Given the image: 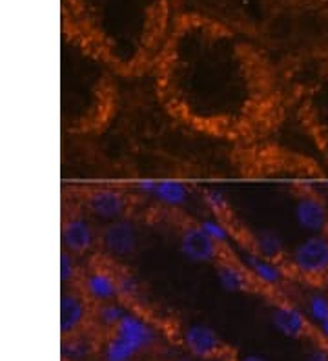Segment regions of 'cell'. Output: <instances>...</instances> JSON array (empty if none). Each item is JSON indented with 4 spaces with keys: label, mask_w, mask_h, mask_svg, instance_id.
I'll return each mask as SVG.
<instances>
[{
    "label": "cell",
    "mask_w": 328,
    "mask_h": 361,
    "mask_svg": "<svg viewBox=\"0 0 328 361\" xmlns=\"http://www.w3.org/2000/svg\"><path fill=\"white\" fill-rule=\"evenodd\" d=\"M150 73L164 110L212 139L254 141L276 117V71L262 40L217 17L177 13Z\"/></svg>",
    "instance_id": "6da1fadb"
},
{
    "label": "cell",
    "mask_w": 328,
    "mask_h": 361,
    "mask_svg": "<svg viewBox=\"0 0 328 361\" xmlns=\"http://www.w3.org/2000/svg\"><path fill=\"white\" fill-rule=\"evenodd\" d=\"M303 75L310 80L301 92V117L328 157V53L306 62Z\"/></svg>",
    "instance_id": "5b68a950"
},
{
    "label": "cell",
    "mask_w": 328,
    "mask_h": 361,
    "mask_svg": "<svg viewBox=\"0 0 328 361\" xmlns=\"http://www.w3.org/2000/svg\"><path fill=\"white\" fill-rule=\"evenodd\" d=\"M140 354L115 332L97 336V361H135Z\"/></svg>",
    "instance_id": "44dd1931"
},
{
    "label": "cell",
    "mask_w": 328,
    "mask_h": 361,
    "mask_svg": "<svg viewBox=\"0 0 328 361\" xmlns=\"http://www.w3.org/2000/svg\"><path fill=\"white\" fill-rule=\"evenodd\" d=\"M233 361H268L267 357L257 356V354H246V356H236Z\"/></svg>",
    "instance_id": "f546056e"
},
{
    "label": "cell",
    "mask_w": 328,
    "mask_h": 361,
    "mask_svg": "<svg viewBox=\"0 0 328 361\" xmlns=\"http://www.w3.org/2000/svg\"><path fill=\"white\" fill-rule=\"evenodd\" d=\"M237 259L243 263L248 274L254 278V281L257 283L259 290L262 292H277L279 288H283L288 279H292L288 269L283 261L268 259V257L259 256L257 252H254L248 247H241L239 254H236Z\"/></svg>",
    "instance_id": "8fae6325"
},
{
    "label": "cell",
    "mask_w": 328,
    "mask_h": 361,
    "mask_svg": "<svg viewBox=\"0 0 328 361\" xmlns=\"http://www.w3.org/2000/svg\"><path fill=\"white\" fill-rule=\"evenodd\" d=\"M135 361H139V360H135Z\"/></svg>",
    "instance_id": "d6a6232c"
},
{
    "label": "cell",
    "mask_w": 328,
    "mask_h": 361,
    "mask_svg": "<svg viewBox=\"0 0 328 361\" xmlns=\"http://www.w3.org/2000/svg\"><path fill=\"white\" fill-rule=\"evenodd\" d=\"M61 356L62 361H90L92 357H97V336L92 338L86 331L62 338Z\"/></svg>",
    "instance_id": "603a6c76"
},
{
    "label": "cell",
    "mask_w": 328,
    "mask_h": 361,
    "mask_svg": "<svg viewBox=\"0 0 328 361\" xmlns=\"http://www.w3.org/2000/svg\"><path fill=\"white\" fill-rule=\"evenodd\" d=\"M283 263L292 279L317 286L328 281V232L308 233L286 250Z\"/></svg>",
    "instance_id": "52a82bcc"
},
{
    "label": "cell",
    "mask_w": 328,
    "mask_h": 361,
    "mask_svg": "<svg viewBox=\"0 0 328 361\" xmlns=\"http://www.w3.org/2000/svg\"><path fill=\"white\" fill-rule=\"evenodd\" d=\"M315 334H317V339H321L323 343L328 345V319L315 326Z\"/></svg>",
    "instance_id": "83f0119b"
},
{
    "label": "cell",
    "mask_w": 328,
    "mask_h": 361,
    "mask_svg": "<svg viewBox=\"0 0 328 361\" xmlns=\"http://www.w3.org/2000/svg\"><path fill=\"white\" fill-rule=\"evenodd\" d=\"M130 310V303L123 300L108 301V303L93 305L92 310V323H90V329L97 332V336H104L108 332H111L115 326L119 325V322L126 316V312Z\"/></svg>",
    "instance_id": "ffe728a7"
},
{
    "label": "cell",
    "mask_w": 328,
    "mask_h": 361,
    "mask_svg": "<svg viewBox=\"0 0 328 361\" xmlns=\"http://www.w3.org/2000/svg\"><path fill=\"white\" fill-rule=\"evenodd\" d=\"M170 361H199V360H195L193 356H177V357H174V360H170Z\"/></svg>",
    "instance_id": "4dcf8cb0"
},
{
    "label": "cell",
    "mask_w": 328,
    "mask_h": 361,
    "mask_svg": "<svg viewBox=\"0 0 328 361\" xmlns=\"http://www.w3.org/2000/svg\"><path fill=\"white\" fill-rule=\"evenodd\" d=\"M99 230L101 226L73 204L71 210H66L62 216L61 250L70 252L83 261L90 259L97 254Z\"/></svg>",
    "instance_id": "30bf717a"
},
{
    "label": "cell",
    "mask_w": 328,
    "mask_h": 361,
    "mask_svg": "<svg viewBox=\"0 0 328 361\" xmlns=\"http://www.w3.org/2000/svg\"><path fill=\"white\" fill-rule=\"evenodd\" d=\"M233 360H236V356H233V350H228V353L217 354V356H212V357H206V360H202V361H233Z\"/></svg>",
    "instance_id": "f1b7e54d"
},
{
    "label": "cell",
    "mask_w": 328,
    "mask_h": 361,
    "mask_svg": "<svg viewBox=\"0 0 328 361\" xmlns=\"http://www.w3.org/2000/svg\"><path fill=\"white\" fill-rule=\"evenodd\" d=\"M139 247L140 232L133 217L114 221V223L102 225L99 230L97 256L104 257L109 263L124 267V263L139 252Z\"/></svg>",
    "instance_id": "9c48e42d"
},
{
    "label": "cell",
    "mask_w": 328,
    "mask_h": 361,
    "mask_svg": "<svg viewBox=\"0 0 328 361\" xmlns=\"http://www.w3.org/2000/svg\"><path fill=\"white\" fill-rule=\"evenodd\" d=\"M305 361H328V345L323 341H315L305 353Z\"/></svg>",
    "instance_id": "484cf974"
},
{
    "label": "cell",
    "mask_w": 328,
    "mask_h": 361,
    "mask_svg": "<svg viewBox=\"0 0 328 361\" xmlns=\"http://www.w3.org/2000/svg\"><path fill=\"white\" fill-rule=\"evenodd\" d=\"M84 261L79 259L77 256L70 254V252L61 250V286L62 288H70V286H77L83 272Z\"/></svg>",
    "instance_id": "d4e9b609"
},
{
    "label": "cell",
    "mask_w": 328,
    "mask_h": 361,
    "mask_svg": "<svg viewBox=\"0 0 328 361\" xmlns=\"http://www.w3.org/2000/svg\"><path fill=\"white\" fill-rule=\"evenodd\" d=\"M179 248L186 259L202 264H215L221 257L226 256L228 252H232L212 239L197 221H186L181 226Z\"/></svg>",
    "instance_id": "7c38bea8"
},
{
    "label": "cell",
    "mask_w": 328,
    "mask_h": 361,
    "mask_svg": "<svg viewBox=\"0 0 328 361\" xmlns=\"http://www.w3.org/2000/svg\"><path fill=\"white\" fill-rule=\"evenodd\" d=\"M245 247L252 248L254 252H257L259 256L268 257V259L283 261L286 256V247H284V241L279 233L274 232V230H259L254 235H250L246 239Z\"/></svg>",
    "instance_id": "7402d4cb"
},
{
    "label": "cell",
    "mask_w": 328,
    "mask_h": 361,
    "mask_svg": "<svg viewBox=\"0 0 328 361\" xmlns=\"http://www.w3.org/2000/svg\"><path fill=\"white\" fill-rule=\"evenodd\" d=\"M272 325L279 334L290 339H306L314 332V325L305 310L288 300H276L270 309Z\"/></svg>",
    "instance_id": "2e32d148"
},
{
    "label": "cell",
    "mask_w": 328,
    "mask_h": 361,
    "mask_svg": "<svg viewBox=\"0 0 328 361\" xmlns=\"http://www.w3.org/2000/svg\"><path fill=\"white\" fill-rule=\"evenodd\" d=\"M310 2L312 15L321 18V23L328 26V0H308Z\"/></svg>",
    "instance_id": "4316f807"
},
{
    "label": "cell",
    "mask_w": 328,
    "mask_h": 361,
    "mask_svg": "<svg viewBox=\"0 0 328 361\" xmlns=\"http://www.w3.org/2000/svg\"><path fill=\"white\" fill-rule=\"evenodd\" d=\"M181 343L186 348V353L195 360L202 361L206 357L224 354L232 348L224 343L221 336L205 323H188L181 331Z\"/></svg>",
    "instance_id": "9a60e30c"
},
{
    "label": "cell",
    "mask_w": 328,
    "mask_h": 361,
    "mask_svg": "<svg viewBox=\"0 0 328 361\" xmlns=\"http://www.w3.org/2000/svg\"><path fill=\"white\" fill-rule=\"evenodd\" d=\"M119 264L109 263L104 257L93 256L84 261L77 288L87 298L92 305L108 303L121 300V286H119Z\"/></svg>",
    "instance_id": "ba28073f"
},
{
    "label": "cell",
    "mask_w": 328,
    "mask_h": 361,
    "mask_svg": "<svg viewBox=\"0 0 328 361\" xmlns=\"http://www.w3.org/2000/svg\"><path fill=\"white\" fill-rule=\"evenodd\" d=\"M114 71L83 42L62 30L61 123L68 135H93L106 128L115 110Z\"/></svg>",
    "instance_id": "3957f363"
},
{
    "label": "cell",
    "mask_w": 328,
    "mask_h": 361,
    "mask_svg": "<svg viewBox=\"0 0 328 361\" xmlns=\"http://www.w3.org/2000/svg\"><path fill=\"white\" fill-rule=\"evenodd\" d=\"M73 204L92 217L97 225H108L114 221L131 217L135 207V195H131L121 186H87L80 188L73 197Z\"/></svg>",
    "instance_id": "8992f818"
},
{
    "label": "cell",
    "mask_w": 328,
    "mask_h": 361,
    "mask_svg": "<svg viewBox=\"0 0 328 361\" xmlns=\"http://www.w3.org/2000/svg\"><path fill=\"white\" fill-rule=\"evenodd\" d=\"M137 188L166 210H183L192 197L190 186L181 180H142Z\"/></svg>",
    "instance_id": "ac0fdd59"
},
{
    "label": "cell",
    "mask_w": 328,
    "mask_h": 361,
    "mask_svg": "<svg viewBox=\"0 0 328 361\" xmlns=\"http://www.w3.org/2000/svg\"><path fill=\"white\" fill-rule=\"evenodd\" d=\"M303 310H305L306 317L310 319V323L314 326H317L320 323L327 322L328 319V292L321 290L315 286L314 290L308 292L305 295V301H303Z\"/></svg>",
    "instance_id": "cb8c5ba5"
},
{
    "label": "cell",
    "mask_w": 328,
    "mask_h": 361,
    "mask_svg": "<svg viewBox=\"0 0 328 361\" xmlns=\"http://www.w3.org/2000/svg\"><path fill=\"white\" fill-rule=\"evenodd\" d=\"M324 199H327V204H328V192H327V195H324Z\"/></svg>",
    "instance_id": "1f68e13d"
},
{
    "label": "cell",
    "mask_w": 328,
    "mask_h": 361,
    "mask_svg": "<svg viewBox=\"0 0 328 361\" xmlns=\"http://www.w3.org/2000/svg\"><path fill=\"white\" fill-rule=\"evenodd\" d=\"M111 332H115L117 336L126 339L128 343L135 348L140 356L152 353L159 343L157 329L142 314L133 309L128 310L126 316L119 322V325Z\"/></svg>",
    "instance_id": "e0dca14e"
},
{
    "label": "cell",
    "mask_w": 328,
    "mask_h": 361,
    "mask_svg": "<svg viewBox=\"0 0 328 361\" xmlns=\"http://www.w3.org/2000/svg\"><path fill=\"white\" fill-rule=\"evenodd\" d=\"M215 267V278L219 285L223 286L226 292H259L257 283L250 276L248 270L243 267L233 252H228L226 256L221 257Z\"/></svg>",
    "instance_id": "d6986e66"
},
{
    "label": "cell",
    "mask_w": 328,
    "mask_h": 361,
    "mask_svg": "<svg viewBox=\"0 0 328 361\" xmlns=\"http://www.w3.org/2000/svg\"><path fill=\"white\" fill-rule=\"evenodd\" d=\"M177 13L195 11L233 24L265 40L299 13H310L308 0H175Z\"/></svg>",
    "instance_id": "277c9868"
},
{
    "label": "cell",
    "mask_w": 328,
    "mask_h": 361,
    "mask_svg": "<svg viewBox=\"0 0 328 361\" xmlns=\"http://www.w3.org/2000/svg\"><path fill=\"white\" fill-rule=\"evenodd\" d=\"M92 310H93V305L87 301L86 295H84L77 286L62 288L61 292V336L62 338H70V336L90 331Z\"/></svg>",
    "instance_id": "4fadbf2b"
},
{
    "label": "cell",
    "mask_w": 328,
    "mask_h": 361,
    "mask_svg": "<svg viewBox=\"0 0 328 361\" xmlns=\"http://www.w3.org/2000/svg\"><path fill=\"white\" fill-rule=\"evenodd\" d=\"M293 219L306 233L328 232V204L324 195L301 190L293 203Z\"/></svg>",
    "instance_id": "5bb4252c"
},
{
    "label": "cell",
    "mask_w": 328,
    "mask_h": 361,
    "mask_svg": "<svg viewBox=\"0 0 328 361\" xmlns=\"http://www.w3.org/2000/svg\"><path fill=\"white\" fill-rule=\"evenodd\" d=\"M175 17V0H62V30L126 79L152 71Z\"/></svg>",
    "instance_id": "7a4b0ae2"
}]
</instances>
